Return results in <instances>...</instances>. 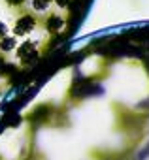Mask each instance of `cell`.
<instances>
[{
	"label": "cell",
	"mask_w": 149,
	"mask_h": 160,
	"mask_svg": "<svg viewBox=\"0 0 149 160\" xmlns=\"http://www.w3.org/2000/svg\"><path fill=\"white\" fill-rule=\"evenodd\" d=\"M4 64H6V58H4V55H0V70H2Z\"/></svg>",
	"instance_id": "8fae6325"
},
{
	"label": "cell",
	"mask_w": 149,
	"mask_h": 160,
	"mask_svg": "<svg viewBox=\"0 0 149 160\" xmlns=\"http://www.w3.org/2000/svg\"><path fill=\"white\" fill-rule=\"evenodd\" d=\"M25 2L27 0H6V4L10 8H21V6H25Z\"/></svg>",
	"instance_id": "ba28073f"
},
{
	"label": "cell",
	"mask_w": 149,
	"mask_h": 160,
	"mask_svg": "<svg viewBox=\"0 0 149 160\" xmlns=\"http://www.w3.org/2000/svg\"><path fill=\"white\" fill-rule=\"evenodd\" d=\"M91 91H93V85L89 81H80L76 87H72V94H76V96H87L91 94Z\"/></svg>",
	"instance_id": "5b68a950"
},
{
	"label": "cell",
	"mask_w": 149,
	"mask_h": 160,
	"mask_svg": "<svg viewBox=\"0 0 149 160\" xmlns=\"http://www.w3.org/2000/svg\"><path fill=\"white\" fill-rule=\"evenodd\" d=\"M51 2H53V0H32V8H34L36 12H44V10L49 8Z\"/></svg>",
	"instance_id": "8992f818"
},
{
	"label": "cell",
	"mask_w": 149,
	"mask_h": 160,
	"mask_svg": "<svg viewBox=\"0 0 149 160\" xmlns=\"http://www.w3.org/2000/svg\"><path fill=\"white\" fill-rule=\"evenodd\" d=\"M6 34H8V27H6L2 21H0V38H4Z\"/></svg>",
	"instance_id": "30bf717a"
},
{
	"label": "cell",
	"mask_w": 149,
	"mask_h": 160,
	"mask_svg": "<svg viewBox=\"0 0 149 160\" xmlns=\"http://www.w3.org/2000/svg\"><path fill=\"white\" fill-rule=\"evenodd\" d=\"M64 28V19L57 13H51L47 19H45V30L51 32V34H59L60 30Z\"/></svg>",
	"instance_id": "3957f363"
},
{
	"label": "cell",
	"mask_w": 149,
	"mask_h": 160,
	"mask_svg": "<svg viewBox=\"0 0 149 160\" xmlns=\"http://www.w3.org/2000/svg\"><path fill=\"white\" fill-rule=\"evenodd\" d=\"M15 70H17V66H13V64L6 62V64L2 66V70H0V73H2L4 77H8V75H13V73H15Z\"/></svg>",
	"instance_id": "52a82bcc"
},
{
	"label": "cell",
	"mask_w": 149,
	"mask_h": 160,
	"mask_svg": "<svg viewBox=\"0 0 149 160\" xmlns=\"http://www.w3.org/2000/svg\"><path fill=\"white\" fill-rule=\"evenodd\" d=\"M55 2H57V6H59V8H68V6L74 2V0H55Z\"/></svg>",
	"instance_id": "9c48e42d"
},
{
	"label": "cell",
	"mask_w": 149,
	"mask_h": 160,
	"mask_svg": "<svg viewBox=\"0 0 149 160\" xmlns=\"http://www.w3.org/2000/svg\"><path fill=\"white\" fill-rule=\"evenodd\" d=\"M34 28H36V17L32 13H23L13 25V34L15 36H27Z\"/></svg>",
	"instance_id": "6da1fadb"
},
{
	"label": "cell",
	"mask_w": 149,
	"mask_h": 160,
	"mask_svg": "<svg viewBox=\"0 0 149 160\" xmlns=\"http://www.w3.org/2000/svg\"><path fill=\"white\" fill-rule=\"evenodd\" d=\"M17 47V40H15V36H4V38H0V51L2 53H10V51H13Z\"/></svg>",
	"instance_id": "277c9868"
},
{
	"label": "cell",
	"mask_w": 149,
	"mask_h": 160,
	"mask_svg": "<svg viewBox=\"0 0 149 160\" xmlns=\"http://www.w3.org/2000/svg\"><path fill=\"white\" fill-rule=\"evenodd\" d=\"M38 49H36V43H32V42H25L19 49H17V57H19V60L23 62V64H32V62H36L38 60Z\"/></svg>",
	"instance_id": "7a4b0ae2"
}]
</instances>
